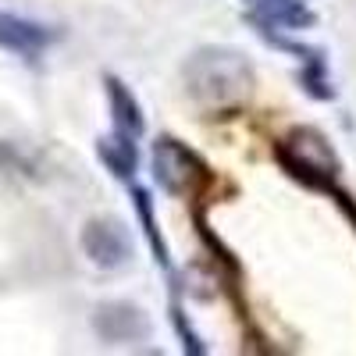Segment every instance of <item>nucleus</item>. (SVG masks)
Wrapping results in <instances>:
<instances>
[{
  "mask_svg": "<svg viewBox=\"0 0 356 356\" xmlns=\"http://www.w3.org/2000/svg\"><path fill=\"white\" fill-rule=\"evenodd\" d=\"M275 157L282 164V171L289 178H296L300 186L317 189L328 196L339 186V175H342V161L335 154L332 139L324 136L314 125H296L289 129L278 143H275Z\"/></svg>",
  "mask_w": 356,
  "mask_h": 356,
  "instance_id": "nucleus-2",
  "label": "nucleus"
},
{
  "mask_svg": "<svg viewBox=\"0 0 356 356\" xmlns=\"http://www.w3.org/2000/svg\"><path fill=\"white\" fill-rule=\"evenodd\" d=\"M97 154H100V161L107 164V171H111L114 178H122V182H132V178H136V168H139V146H136L132 136H125V132H111V136H104V139L97 143Z\"/></svg>",
  "mask_w": 356,
  "mask_h": 356,
  "instance_id": "nucleus-10",
  "label": "nucleus"
},
{
  "mask_svg": "<svg viewBox=\"0 0 356 356\" xmlns=\"http://www.w3.org/2000/svg\"><path fill=\"white\" fill-rule=\"evenodd\" d=\"M132 203H136V214H139V221H143L146 239H150V246H154L157 264H161V267H171V264H168V243H164V235H161V228H157V218H154V207H150V193H146L143 186H132Z\"/></svg>",
  "mask_w": 356,
  "mask_h": 356,
  "instance_id": "nucleus-11",
  "label": "nucleus"
},
{
  "mask_svg": "<svg viewBox=\"0 0 356 356\" xmlns=\"http://www.w3.org/2000/svg\"><path fill=\"white\" fill-rule=\"evenodd\" d=\"M150 168H154V182L178 200H196L207 182H211V168L207 161L186 146L182 139H171V136H157L150 146Z\"/></svg>",
  "mask_w": 356,
  "mask_h": 356,
  "instance_id": "nucleus-3",
  "label": "nucleus"
},
{
  "mask_svg": "<svg viewBox=\"0 0 356 356\" xmlns=\"http://www.w3.org/2000/svg\"><path fill=\"white\" fill-rule=\"evenodd\" d=\"M93 332L107 342V346H118V342H143L150 335V321L146 314L132 303H100L97 314H93Z\"/></svg>",
  "mask_w": 356,
  "mask_h": 356,
  "instance_id": "nucleus-6",
  "label": "nucleus"
},
{
  "mask_svg": "<svg viewBox=\"0 0 356 356\" xmlns=\"http://www.w3.org/2000/svg\"><path fill=\"white\" fill-rule=\"evenodd\" d=\"M104 86H107V104H111V118H114V132H125V136L139 139L143 136V107L129 93V86L122 79H114V75H107Z\"/></svg>",
  "mask_w": 356,
  "mask_h": 356,
  "instance_id": "nucleus-9",
  "label": "nucleus"
},
{
  "mask_svg": "<svg viewBox=\"0 0 356 356\" xmlns=\"http://www.w3.org/2000/svg\"><path fill=\"white\" fill-rule=\"evenodd\" d=\"M54 43H57V33L50 25L11 15V11H0V50H11V54L25 57V61H36Z\"/></svg>",
  "mask_w": 356,
  "mask_h": 356,
  "instance_id": "nucleus-5",
  "label": "nucleus"
},
{
  "mask_svg": "<svg viewBox=\"0 0 356 356\" xmlns=\"http://www.w3.org/2000/svg\"><path fill=\"white\" fill-rule=\"evenodd\" d=\"M260 36H267L275 47L296 54V57L303 61V68H300V82H303V93H307L310 100H335V86H332V79H328V61H324V54H321V50L303 47V43H292V40L278 36L275 29H260Z\"/></svg>",
  "mask_w": 356,
  "mask_h": 356,
  "instance_id": "nucleus-7",
  "label": "nucleus"
},
{
  "mask_svg": "<svg viewBox=\"0 0 356 356\" xmlns=\"http://www.w3.org/2000/svg\"><path fill=\"white\" fill-rule=\"evenodd\" d=\"M250 22L257 29H310L317 15L307 0H250Z\"/></svg>",
  "mask_w": 356,
  "mask_h": 356,
  "instance_id": "nucleus-8",
  "label": "nucleus"
},
{
  "mask_svg": "<svg viewBox=\"0 0 356 356\" xmlns=\"http://www.w3.org/2000/svg\"><path fill=\"white\" fill-rule=\"evenodd\" d=\"M328 196L335 200V207H339V211H342V214L349 218V225L356 228V200H353V196H349L346 189H339V186H335V189H332Z\"/></svg>",
  "mask_w": 356,
  "mask_h": 356,
  "instance_id": "nucleus-13",
  "label": "nucleus"
},
{
  "mask_svg": "<svg viewBox=\"0 0 356 356\" xmlns=\"http://www.w3.org/2000/svg\"><path fill=\"white\" fill-rule=\"evenodd\" d=\"M171 324H175V332L182 335V342H186V349L193 353V356H200V353H207L203 346H200V339H196V332L189 328V321H186V314H182V307L178 303H171Z\"/></svg>",
  "mask_w": 356,
  "mask_h": 356,
  "instance_id": "nucleus-12",
  "label": "nucleus"
},
{
  "mask_svg": "<svg viewBox=\"0 0 356 356\" xmlns=\"http://www.w3.org/2000/svg\"><path fill=\"white\" fill-rule=\"evenodd\" d=\"M182 82H186V93L203 111H235L253 97L257 72L243 50L214 43L189 54Z\"/></svg>",
  "mask_w": 356,
  "mask_h": 356,
  "instance_id": "nucleus-1",
  "label": "nucleus"
},
{
  "mask_svg": "<svg viewBox=\"0 0 356 356\" xmlns=\"http://www.w3.org/2000/svg\"><path fill=\"white\" fill-rule=\"evenodd\" d=\"M82 253L104 271H118L132 260V239L114 218H93L82 228Z\"/></svg>",
  "mask_w": 356,
  "mask_h": 356,
  "instance_id": "nucleus-4",
  "label": "nucleus"
}]
</instances>
